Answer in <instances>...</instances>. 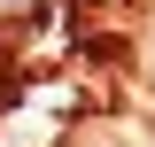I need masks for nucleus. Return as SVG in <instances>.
<instances>
[{"label":"nucleus","instance_id":"nucleus-1","mask_svg":"<svg viewBox=\"0 0 155 147\" xmlns=\"http://www.w3.org/2000/svg\"><path fill=\"white\" fill-rule=\"evenodd\" d=\"M70 109H78V93H70V85H54V77L23 85L16 101L0 109V147H54V139H62V124H70Z\"/></svg>","mask_w":155,"mask_h":147}]
</instances>
